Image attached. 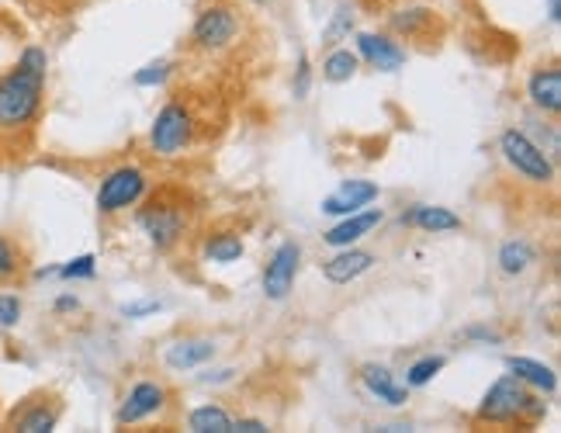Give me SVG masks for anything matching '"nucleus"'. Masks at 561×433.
Instances as JSON below:
<instances>
[{
	"label": "nucleus",
	"instance_id": "f257e3e1",
	"mask_svg": "<svg viewBox=\"0 0 561 433\" xmlns=\"http://www.w3.org/2000/svg\"><path fill=\"white\" fill-rule=\"evenodd\" d=\"M46 49L25 46L14 67L0 77V128L4 133H21L38 118L42 98H46Z\"/></svg>",
	"mask_w": 561,
	"mask_h": 433
},
{
	"label": "nucleus",
	"instance_id": "f03ea898",
	"mask_svg": "<svg viewBox=\"0 0 561 433\" xmlns=\"http://www.w3.org/2000/svg\"><path fill=\"white\" fill-rule=\"evenodd\" d=\"M548 413L545 399H537L527 392V385L513 375H503L500 381L489 385V392L482 396V406H479V420L485 423H524V426H534Z\"/></svg>",
	"mask_w": 561,
	"mask_h": 433
},
{
	"label": "nucleus",
	"instance_id": "7ed1b4c3",
	"mask_svg": "<svg viewBox=\"0 0 561 433\" xmlns=\"http://www.w3.org/2000/svg\"><path fill=\"white\" fill-rule=\"evenodd\" d=\"M136 219L157 250H174L187 232V208L184 202L170 198V194H153V198L139 208Z\"/></svg>",
	"mask_w": 561,
	"mask_h": 433
},
{
	"label": "nucleus",
	"instance_id": "20e7f679",
	"mask_svg": "<svg viewBox=\"0 0 561 433\" xmlns=\"http://www.w3.org/2000/svg\"><path fill=\"white\" fill-rule=\"evenodd\" d=\"M194 112H191V104L174 98V101H167L157 118H153V128H149V146H153V153L157 157H181L184 149L191 146L194 139Z\"/></svg>",
	"mask_w": 561,
	"mask_h": 433
},
{
	"label": "nucleus",
	"instance_id": "39448f33",
	"mask_svg": "<svg viewBox=\"0 0 561 433\" xmlns=\"http://www.w3.org/2000/svg\"><path fill=\"white\" fill-rule=\"evenodd\" d=\"M500 153H503V160L516 173H520L524 181L541 184V187L554 184V163H551V157L527 133H520V128H506V133L500 136Z\"/></svg>",
	"mask_w": 561,
	"mask_h": 433
},
{
	"label": "nucleus",
	"instance_id": "423d86ee",
	"mask_svg": "<svg viewBox=\"0 0 561 433\" xmlns=\"http://www.w3.org/2000/svg\"><path fill=\"white\" fill-rule=\"evenodd\" d=\"M149 187L146 170L136 163L115 167L112 173H104V181L98 187V212L101 215H118L125 208H133L142 202V194Z\"/></svg>",
	"mask_w": 561,
	"mask_h": 433
},
{
	"label": "nucleus",
	"instance_id": "0eeeda50",
	"mask_svg": "<svg viewBox=\"0 0 561 433\" xmlns=\"http://www.w3.org/2000/svg\"><path fill=\"white\" fill-rule=\"evenodd\" d=\"M236 32H240V14L229 4H208L194 18L191 29V42L202 53H222L236 42Z\"/></svg>",
	"mask_w": 561,
	"mask_h": 433
},
{
	"label": "nucleus",
	"instance_id": "6e6552de",
	"mask_svg": "<svg viewBox=\"0 0 561 433\" xmlns=\"http://www.w3.org/2000/svg\"><path fill=\"white\" fill-rule=\"evenodd\" d=\"M298 260H301V247L298 243H280L274 250V257L267 260L264 267V295L271 301H285L295 288L298 277Z\"/></svg>",
	"mask_w": 561,
	"mask_h": 433
},
{
	"label": "nucleus",
	"instance_id": "1a4fd4ad",
	"mask_svg": "<svg viewBox=\"0 0 561 433\" xmlns=\"http://www.w3.org/2000/svg\"><path fill=\"white\" fill-rule=\"evenodd\" d=\"M163 406H167V388L160 381H136L128 388V396H125L115 420H118V426H128L146 417H157Z\"/></svg>",
	"mask_w": 561,
	"mask_h": 433
},
{
	"label": "nucleus",
	"instance_id": "9d476101",
	"mask_svg": "<svg viewBox=\"0 0 561 433\" xmlns=\"http://www.w3.org/2000/svg\"><path fill=\"white\" fill-rule=\"evenodd\" d=\"M357 56L368 62V67L381 73H396L405 67V49L392 35H375V32H360L357 35Z\"/></svg>",
	"mask_w": 561,
	"mask_h": 433
},
{
	"label": "nucleus",
	"instance_id": "9b49d317",
	"mask_svg": "<svg viewBox=\"0 0 561 433\" xmlns=\"http://www.w3.org/2000/svg\"><path fill=\"white\" fill-rule=\"evenodd\" d=\"M381 187L375 181H343L330 198H322V212L327 215H351L368 208L371 202H378Z\"/></svg>",
	"mask_w": 561,
	"mask_h": 433
},
{
	"label": "nucleus",
	"instance_id": "f8f14e48",
	"mask_svg": "<svg viewBox=\"0 0 561 433\" xmlns=\"http://www.w3.org/2000/svg\"><path fill=\"white\" fill-rule=\"evenodd\" d=\"M371 264H375V253L357 250V247H340V253L322 264V274H327V281H333V285H351L360 274H368Z\"/></svg>",
	"mask_w": 561,
	"mask_h": 433
},
{
	"label": "nucleus",
	"instance_id": "ddd939ff",
	"mask_svg": "<svg viewBox=\"0 0 561 433\" xmlns=\"http://www.w3.org/2000/svg\"><path fill=\"white\" fill-rule=\"evenodd\" d=\"M381 219H385V215L378 208H371V212H351V215H343V223L333 226L327 236H322V240H327L330 247H336V250L340 247H354L368 232H375L381 226Z\"/></svg>",
	"mask_w": 561,
	"mask_h": 433
},
{
	"label": "nucleus",
	"instance_id": "4468645a",
	"mask_svg": "<svg viewBox=\"0 0 561 433\" xmlns=\"http://www.w3.org/2000/svg\"><path fill=\"white\" fill-rule=\"evenodd\" d=\"M360 381L378 402H388V406H405L409 402V388L399 385L396 375L388 372L385 364H364L360 367Z\"/></svg>",
	"mask_w": 561,
	"mask_h": 433
},
{
	"label": "nucleus",
	"instance_id": "2eb2a0df",
	"mask_svg": "<svg viewBox=\"0 0 561 433\" xmlns=\"http://www.w3.org/2000/svg\"><path fill=\"white\" fill-rule=\"evenodd\" d=\"M527 94H530V101L537 107H541V112L558 115L561 112V70L558 67H545V70L530 73Z\"/></svg>",
	"mask_w": 561,
	"mask_h": 433
},
{
	"label": "nucleus",
	"instance_id": "dca6fc26",
	"mask_svg": "<svg viewBox=\"0 0 561 433\" xmlns=\"http://www.w3.org/2000/svg\"><path fill=\"white\" fill-rule=\"evenodd\" d=\"M388 29L402 38H430L437 29V11L430 8H399L396 14H388Z\"/></svg>",
	"mask_w": 561,
	"mask_h": 433
},
{
	"label": "nucleus",
	"instance_id": "f3484780",
	"mask_svg": "<svg viewBox=\"0 0 561 433\" xmlns=\"http://www.w3.org/2000/svg\"><path fill=\"white\" fill-rule=\"evenodd\" d=\"M215 357V343L211 340H202V337H194V340H178L174 346H167V367H174V372H187V367H198L205 361Z\"/></svg>",
	"mask_w": 561,
	"mask_h": 433
},
{
	"label": "nucleus",
	"instance_id": "a211bd4d",
	"mask_svg": "<svg viewBox=\"0 0 561 433\" xmlns=\"http://www.w3.org/2000/svg\"><path fill=\"white\" fill-rule=\"evenodd\" d=\"M405 223L423 229V232H455V229H461L458 215L450 212V208H440V205H416V208H409Z\"/></svg>",
	"mask_w": 561,
	"mask_h": 433
},
{
	"label": "nucleus",
	"instance_id": "6ab92c4d",
	"mask_svg": "<svg viewBox=\"0 0 561 433\" xmlns=\"http://www.w3.org/2000/svg\"><path fill=\"white\" fill-rule=\"evenodd\" d=\"M506 367H510L513 378H520L530 388H541V392H554L558 388V378H554L551 367L534 361V357H506Z\"/></svg>",
	"mask_w": 561,
	"mask_h": 433
},
{
	"label": "nucleus",
	"instance_id": "aec40b11",
	"mask_svg": "<svg viewBox=\"0 0 561 433\" xmlns=\"http://www.w3.org/2000/svg\"><path fill=\"white\" fill-rule=\"evenodd\" d=\"M59 423V406H46V402H28L21 413L11 417V426L21 433H49Z\"/></svg>",
	"mask_w": 561,
	"mask_h": 433
},
{
	"label": "nucleus",
	"instance_id": "412c9836",
	"mask_svg": "<svg viewBox=\"0 0 561 433\" xmlns=\"http://www.w3.org/2000/svg\"><path fill=\"white\" fill-rule=\"evenodd\" d=\"M534 260H537V253H534V247H530L527 240H510V243L500 247V271H503L506 277H520V274H527V271L534 267Z\"/></svg>",
	"mask_w": 561,
	"mask_h": 433
},
{
	"label": "nucleus",
	"instance_id": "4be33fe9",
	"mask_svg": "<svg viewBox=\"0 0 561 433\" xmlns=\"http://www.w3.org/2000/svg\"><path fill=\"white\" fill-rule=\"evenodd\" d=\"M205 257L211 264H232V260L243 257V236L240 232H208Z\"/></svg>",
	"mask_w": 561,
	"mask_h": 433
},
{
	"label": "nucleus",
	"instance_id": "5701e85b",
	"mask_svg": "<svg viewBox=\"0 0 561 433\" xmlns=\"http://www.w3.org/2000/svg\"><path fill=\"white\" fill-rule=\"evenodd\" d=\"M187 426L194 433H232V417L222 406H198L187 413Z\"/></svg>",
	"mask_w": 561,
	"mask_h": 433
},
{
	"label": "nucleus",
	"instance_id": "b1692460",
	"mask_svg": "<svg viewBox=\"0 0 561 433\" xmlns=\"http://www.w3.org/2000/svg\"><path fill=\"white\" fill-rule=\"evenodd\" d=\"M360 67V56L351 53V49H333L327 56V62H322V77H327L330 83H347Z\"/></svg>",
	"mask_w": 561,
	"mask_h": 433
},
{
	"label": "nucleus",
	"instance_id": "393cba45",
	"mask_svg": "<svg viewBox=\"0 0 561 433\" xmlns=\"http://www.w3.org/2000/svg\"><path fill=\"white\" fill-rule=\"evenodd\" d=\"M444 364H447L444 354H426V357L413 361V364L405 367V385H409V388H423V385H430V381H434V378L444 372Z\"/></svg>",
	"mask_w": 561,
	"mask_h": 433
},
{
	"label": "nucleus",
	"instance_id": "a878e982",
	"mask_svg": "<svg viewBox=\"0 0 561 433\" xmlns=\"http://www.w3.org/2000/svg\"><path fill=\"white\" fill-rule=\"evenodd\" d=\"M53 274L67 277V281H77V277H94V274H98V260H94L91 253H83V257H77V260H67V264L56 267Z\"/></svg>",
	"mask_w": 561,
	"mask_h": 433
},
{
	"label": "nucleus",
	"instance_id": "bb28decb",
	"mask_svg": "<svg viewBox=\"0 0 561 433\" xmlns=\"http://www.w3.org/2000/svg\"><path fill=\"white\" fill-rule=\"evenodd\" d=\"M18 271H21V253L8 236H0V281L18 277Z\"/></svg>",
	"mask_w": 561,
	"mask_h": 433
},
{
	"label": "nucleus",
	"instance_id": "cd10ccee",
	"mask_svg": "<svg viewBox=\"0 0 561 433\" xmlns=\"http://www.w3.org/2000/svg\"><path fill=\"white\" fill-rule=\"evenodd\" d=\"M351 29H354V14H351L347 8L336 11V14H333V25H330L327 32H322V46H336V42H340L343 35H347Z\"/></svg>",
	"mask_w": 561,
	"mask_h": 433
},
{
	"label": "nucleus",
	"instance_id": "c85d7f7f",
	"mask_svg": "<svg viewBox=\"0 0 561 433\" xmlns=\"http://www.w3.org/2000/svg\"><path fill=\"white\" fill-rule=\"evenodd\" d=\"M18 322H21V298L11 292H0V327L14 330Z\"/></svg>",
	"mask_w": 561,
	"mask_h": 433
},
{
	"label": "nucleus",
	"instance_id": "c756f323",
	"mask_svg": "<svg viewBox=\"0 0 561 433\" xmlns=\"http://www.w3.org/2000/svg\"><path fill=\"white\" fill-rule=\"evenodd\" d=\"M170 77V62L167 59H157V62H149V67H142L133 80L139 83V87H157V83H163Z\"/></svg>",
	"mask_w": 561,
	"mask_h": 433
},
{
	"label": "nucleus",
	"instance_id": "7c9ffc66",
	"mask_svg": "<svg viewBox=\"0 0 561 433\" xmlns=\"http://www.w3.org/2000/svg\"><path fill=\"white\" fill-rule=\"evenodd\" d=\"M306 94H309V59L301 56L298 59V80H295V98L298 101H306Z\"/></svg>",
	"mask_w": 561,
	"mask_h": 433
},
{
	"label": "nucleus",
	"instance_id": "2f4dec72",
	"mask_svg": "<svg viewBox=\"0 0 561 433\" xmlns=\"http://www.w3.org/2000/svg\"><path fill=\"white\" fill-rule=\"evenodd\" d=\"M122 312L128 319H139V316H149V312H160V301H136V306H125Z\"/></svg>",
	"mask_w": 561,
	"mask_h": 433
},
{
	"label": "nucleus",
	"instance_id": "473e14b6",
	"mask_svg": "<svg viewBox=\"0 0 561 433\" xmlns=\"http://www.w3.org/2000/svg\"><path fill=\"white\" fill-rule=\"evenodd\" d=\"M264 420H232V433H264Z\"/></svg>",
	"mask_w": 561,
	"mask_h": 433
},
{
	"label": "nucleus",
	"instance_id": "72a5a7b5",
	"mask_svg": "<svg viewBox=\"0 0 561 433\" xmlns=\"http://www.w3.org/2000/svg\"><path fill=\"white\" fill-rule=\"evenodd\" d=\"M80 306V301L73 298V295H62V298H56V312H73Z\"/></svg>",
	"mask_w": 561,
	"mask_h": 433
},
{
	"label": "nucleus",
	"instance_id": "f704fd0d",
	"mask_svg": "<svg viewBox=\"0 0 561 433\" xmlns=\"http://www.w3.org/2000/svg\"><path fill=\"white\" fill-rule=\"evenodd\" d=\"M548 18L558 25V21H561V0H548Z\"/></svg>",
	"mask_w": 561,
	"mask_h": 433
},
{
	"label": "nucleus",
	"instance_id": "c9c22d12",
	"mask_svg": "<svg viewBox=\"0 0 561 433\" xmlns=\"http://www.w3.org/2000/svg\"><path fill=\"white\" fill-rule=\"evenodd\" d=\"M250 4H271V0H250Z\"/></svg>",
	"mask_w": 561,
	"mask_h": 433
}]
</instances>
